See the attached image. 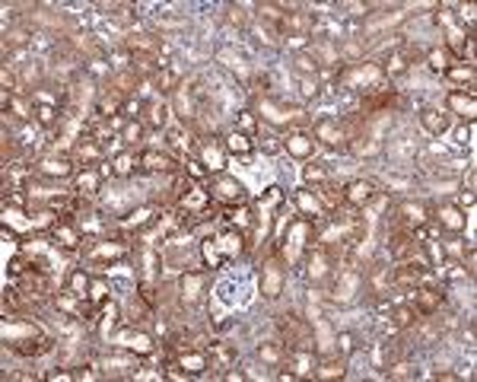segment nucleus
<instances>
[{"mask_svg": "<svg viewBox=\"0 0 477 382\" xmlns=\"http://www.w3.org/2000/svg\"><path fill=\"white\" fill-rule=\"evenodd\" d=\"M261 115H264V118H271V121H290V118H296L299 112H286V108H277L274 102H267V99H264V102H261Z\"/></svg>", "mask_w": 477, "mask_h": 382, "instance_id": "nucleus-1", "label": "nucleus"}, {"mask_svg": "<svg viewBox=\"0 0 477 382\" xmlns=\"http://www.w3.org/2000/svg\"><path fill=\"white\" fill-rule=\"evenodd\" d=\"M280 293V271L274 264L264 268V296H277Z\"/></svg>", "mask_w": 477, "mask_h": 382, "instance_id": "nucleus-2", "label": "nucleus"}, {"mask_svg": "<svg viewBox=\"0 0 477 382\" xmlns=\"http://www.w3.org/2000/svg\"><path fill=\"white\" fill-rule=\"evenodd\" d=\"M121 344L131 347V350H137V354H150L153 350V344H150V338H146V334H124V338H121Z\"/></svg>", "mask_w": 477, "mask_h": 382, "instance_id": "nucleus-3", "label": "nucleus"}, {"mask_svg": "<svg viewBox=\"0 0 477 382\" xmlns=\"http://www.w3.org/2000/svg\"><path fill=\"white\" fill-rule=\"evenodd\" d=\"M369 194H372V185H369V182H353L350 191H347V201L363 204V201H369Z\"/></svg>", "mask_w": 477, "mask_h": 382, "instance_id": "nucleus-4", "label": "nucleus"}, {"mask_svg": "<svg viewBox=\"0 0 477 382\" xmlns=\"http://www.w3.org/2000/svg\"><path fill=\"white\" fill-rule=\"evenodd\" d=\"M423 124H427L433 134H442V131H446V128H449V118L430 108V112H423Z\"/></svg>", "mask_w": 477, "mask_h": 382, "instance_id": "nucleus-5", "label": "nucleus"}, {"mask_svg": "<svg viewBox=\"0 0 477 382\" xmlns=\"http://www.w3.org/2000/svg\"><path fill=\"white\" fill-rule=\"evenodd\" d=\"M315 134H318V137H322V140H325V144H331V146H334V144H341V140H344V134H341V128H334V124H328V121H325V124H318V128H315Z\"/></svg>", "mask_w": 477, "mask_h": 382, "instance_id": "nucleus-6", "label": "nucleus"}, {"mask_svg": "<svg viewBox=\"0 0 477 382\" xmlns=\"http://www.w3.org/2000/svg\"><path fill=\"white\" fill-rule=\"evenodd\" d=\"M216 194H220L223 201H239L242 188H239V182H220V185H216Z\"/></svg>", "mask_w": 477, "mask_h": 382, "instance_id": "nucleus-7", "label": "nucleus"}, {"mask_svg": "<svg viewBox=\"0 0 477 382\" xmlns=\"http://www.w3.org/2000/svg\"><path fill=\"white\" fill-rule=\"evenodd\" d=\"M286 150H290L293 156H309V153H312V144H309L302 134H296V137H290V140H286Z\"/></svg>", "mask_w": 477, "mask_h": 382, "instance_id": "nucleus-8", "label": "nucleus"}, {"mask_svg": "<svg viewBox=\"0 0 477 382\" xmlns=\"http://www.w3.org/2000/svg\"><path fill=\"white\" fill-rule=\"evenodd\" d=\"M357 286H360V277L357 274H347L344 277V286H337V300H353Z\"/></svg>", "mask_w": 477, "mask_h": 382, "instance_id": "nucleus-9", "label": "nucleus"}, {"mask_svg": "<svg viewBox=\"0 0 477 382\" xmlns=\"http://www.w3.org/2000/svg\"><path fill=\"white\" fill-rule=\"evenodd\" d=\"M143 166H150V169H172V160H169V156H159V153H143Z\"/></svg>", "mask_w": 477, "mask_h": 382, "instance_id": "nucleus-10", "label": "nucleus"}, {"mask_svg": "<svg viewBox=\"0 0 477 382\" xmlns=\"http://www.w3.org/2000/svg\"><path fill=\"white\" fill-rule=\"evenodd\" d=\"M442 223H446L449 230H462L465 226V220H462V214L455 210V207H446V210H442Z\"/></svg>", "mask_w": 477, "mask_h": 382, "instance_id": "nucleus-11", "label": "nucleus"}, {"mask_svg": "<svg viewBox=\"0 0 477 382\" xmlns=\"http://www.w3.org/2000/svg\"><path fill=\"white\" fill-rule=\"evenodd\" d=\"M181 366H185L188 372H201L204 370V357L201 354H185V357H181Z\"/></svg>", "mask_w": 477, "mask_h": 382, "instance_id": "nucleus-12", "label": "nucleus"}, {"mask_svg": "<svg viewBox=\"0 0 477 382\" xmlns=\"http://www.w3.org/2000/svg\"><path fill=\"white\" fill-rule=\"evenodd\" d=\"M41 169H45L48 176H67V172H70V166H67L64 160H60V162L57 160H48V162H41Z\"/></svg>", "mask_w": 477, "mask_h": 382, "instance_id": "nucleus-13", "label": "nucleus"}, {"mask_svg": "<svg viewBox=\"0 0 477 382\" xmlns=\"http://www.w3.org/2000/svg\"><path fill=\"white\" fill-rule=\"evenodd\" d=\"M430 67L446 70V67H449V54H446V51H439V48H433V51H430Z\"/></svg>", "mask_w": 477, "mask_h": 382, "instance_id": "nucleus-14", "label": "nucleus"}, {"mask_svg": "<svg viewBox=\"0 0 477 382\" xmlns=\"http://www.w3.org/2000/svg\"><path fill=\"white\" fill-rule=\"evenodd\" d=\"M70 286H73V293H76V296H86V286H89V280H86V274H83V271H76V274L70 277Z\"/></svg>", "mask_w": 477, "mask_h": 382, "instance_id": "nucleus-15", "label": "nucleus"}, {"mask_svg": "<svg viewBox=\"0 0 477 382\" xmlns=\"http://www.w3.org/2000/svg\"><path fill=\"white\" fill-rule=\"evenodd\" d=\"M452 108H458V112H465L468 118L474 115V102H471V99H465V96H452Z\"/></svg>", "mask_w": 477, "mask_h": 382, "instance_id": "nucleus-16", "label": "nucleus"}, {"mask_svg": "<svg viewBox=\"0 0 477 382\" xmlns=\"http://www.w3.org/2000/svg\"><path fill=\"white\" fill-rule=\"evenodd\" d=\"M248 146H251V144H248V137H245V134H232V137H229V150L248 153Z\"/></svg>", "mask_w": 477, "mask_h": 382, "instance_id": "nucleus-17", "label": "nucleus"}, {"mask_svg": "<svg viewBox=\"0 0 477 382\" xmlns=\"http://www.w3.org/2000/svg\"><path fill=\"white\" fill-rule=\"evenodd\" d=\"M95 185H99V176H95V172H83L80 176V188L83 191H95Z\"/></svg>", "mask_w": 477, "mask_h": 382, "instance_id": "nucleus-18", "label": "nucleus"}, {"mask_svg": "<svg viewBox=\"0 0 477 382\" xmlns=\"http://www.w3.org/2000/svg\"><path fill=\"white\" fill-rule=\"evenodd\" d=\"M197 286H201V277H197V274L185 277V296H188V300H191V296H197Z\"/></svg>", "mask_w": 477, "mask_h": 382, "instance_id": "nucleus-19", "label": "nucleus"}, {"mask_svg": "<svg viewBox=\"0 0 477 382\" xmlns=\"http://www.w3.org/2000/svg\"><path fill=\"white\" fill-rule=\"evenodd\" d=\"M204 160L210 162L213 169H220V166H223V156H220V150H213V146H207V150H204Z\"/></svg>", "mask_w": 477, "mask_h": 382, "instance_id": "nucleus-20", "label": "nucleus"}, {"mask_svg": "<svg viewBox=\"0 0 477 382\" xmlns=\"http://www.w3.org/2000/svg\"><path fill=\"white\" fill-rule=\"evenodd\" d=\"M299 207H302V210H309V214H318V204H315V198H312V194H306V191L299 194Z\"/></svg>", "mask_w": 477, "mask_h": 382, "instance_id": "nucleus-21", "label": "nucleus"}, {"mask_svg": "<svg viewBox=\"0 0 477 382\" xmlns=\"http://www.w3.org/2000/svg\"><path fill=\"white\" fill-rule=\"evenodd\" d=\"M401 210L407 214V220H414V223H423V207H414V204H404Z\"/></svg>", "mask_w": 477, "mask_h": 382, "instance_id": "nucleus-22", "label": "nucleus"}, {"mask_svg": "<svg viewBox=\"0 0 477 382\" xmlns=\"http://www.w3.org/2000/svg\"><path fill=\"white\" fill-rule=\"evenodd\" d=\"M309 274H312V277H322V274H325V258H312Z\"/></svg>", "mask_w": 477, "mask_h": 382, "instance_id": "nucleus-23", "label": "nucleus"}, {"mask_svg": "<svg viewBox=\"0 0 477 382\" xmlns=\"http://www.w3.org/2000/svg\"><path fill=\"white\" fill-rule=\"evenodd\" d=\"M115 172H118V176L131 172V160H127V156H118V162H115Z\"/></svg>", "mask_w": 477, "mask_h": 382, "instance_id": "nucleus-24", "label": "nucleus"}, {"mask_svg": "<svg viewBox=\"0 0 477 382\" xmlns=\"http://www.w3.org/2000/svg\"><path fill=\"white\" fill-rule=\"evenodd\" d=\"M57 239H64V246H70V248L76 246V236H73L70 230H57Z\"/></svg>", "mask_w": 477, "mask_h": 382, "instance_id": "nucleus-25", "label": "nucleus"}, {"mask_svg": "<svg viewBox=\"0 0 477 382\" xmlns=\"http://www.w3.org/2000/svg\"><path fill=\"white\" fill-rule=\"evenodd\" d=\"M306 178H312V182H322V178H325V172L318 169V166H309V169H306Z\"/></svg>", "mask_w": 477, "mask_h": 382, "instance_id": "nucleus-26", "label": "nucleus"}, {"mask_svg": "<svg viewBox=\"0 0 477 382\" xmlns=\"http://www.w3.org/2000/svg\"><path fill=\"white\" fill-rule=\"evenodd\" d=\"M388 70H392V74H401V70H404V58H392V64H388Z\"/></svg>", "mask_w": 477, "mask_h": 382, "instance_id": "nucleus-27", "label": "nucleus"}, {"mask_svg": "<svg viewBox=\"0 0 477 382\" xmlns=\"http://www.w3.org/2000/svg\"><path fill=\"white\" fill-rule=\"evenodd\" d=\"M38 118H41V121H51V118H54V108H51V106H41V108H38Z\"/></svg>", "mask_w": 477, "mask_h": 382, "instance_id": "nucleus-28", "label": "nucleus"}, {"mask_svg": "<svg viewBox=\"0 0 477 382\" xmlns=\"http://www.w3.org/2000/svg\"><path fill=\"white\" fill-rule=\"evenodd\" d=\"M261 357H264V360H271V363H274L277 357H280V354H277V350H274V347H261Z\"/></svg>", "mask_w": 477, "mask_h": 382, "instance_id": "nucleus-29", "label": "nucleus"}, {"mask_svg": "<svg viewBox=\"0 0 477 382\" xmlns=\"http://www.w3.org/2000/svg\"><path fill=\"white\" fill-rule=\"evenodd\" d=\"M398 325H411V309H401V312H398Z\"/></svg>", "mask_w": 477, "mask_h": 382, "instance_id": "nucleus-30", "label": "nucleus"}, {"mask_svg": "<svg viewBox=\"0 0 477 382\" xmlns=\"http://www.w3.org/2000/svg\"><path fill=\"white\" fill-rule=\"evenodd\" d=\"M242 128H245V131H255V118H251V115H242Z\"/></svg>", "mask_w": 477, "mask_h": 382, "instance_id": "nucleus-31", "label": "nucleus"}, {"mask_svg": "<svg viewBox=\"0 0 477 382\" xmlns=\"http://www.w3.org/2000/svg\"><path fill=\"white\" fill-rule=\"evenodd\" d=\"M455 80H471V70H452Z\"/></svg>", "mask_w": 477, "mask_h": 382, "instance_id": "nucleus-32", "label": "nucleus"}, {"mask_svg": "<svg viewBox=\"0 0 477 382\" xmlns=\"http://www.w3.org/2000/svg\"><path fill=\"white\" fill-rule=\"evenodd\" d=\"M302 92L312 96V92H315V83H312V80H302Z\"/></svg>", "mask_w": 477, "mask_h": 382, "instance_id": "nucleus-33", "label": "nucleus"}, {"mask_svg": "<svg viewBox=\"0 0 477 382\" xmlns=\"http://www.w3.org/2000/svg\"><path fill=\"white\" fill-rule=\"evenodd\" d=\"M191 176H197V178H204V169H201V162H191Z\"/></svg>", "mask_w": 477, "mask_h": 382, "instance_id": "nucleus-34", "label": "nucleus"}, {"mask_svg": "<svg viewBox=\"0 0 477 382\" xmlns=\"http://www.w3.org/2000/svg\"><path fill=\"white\" fill-rule=\"evenodd\" d=\"M299 67H302V70H315V64H312L309 58H299Z\"/></svg>", "mask_w": 477, "mask_h": 382, "instance_id": "nucleus-35", "label": "nucleus"}]
</instances>
